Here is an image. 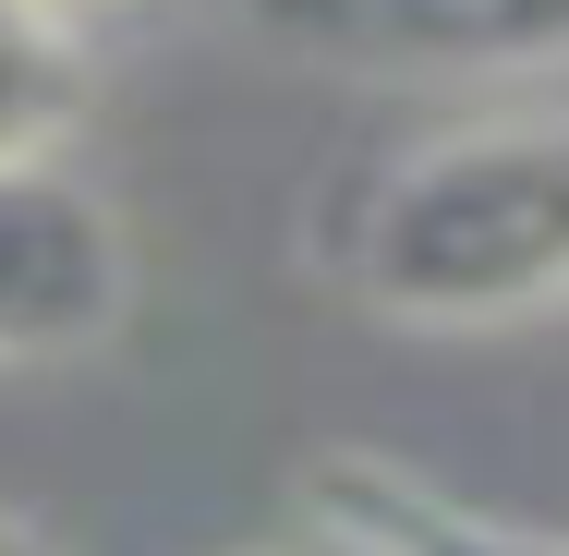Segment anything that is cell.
Listing matches in <instances>:
<instances>
[{"label": "cell", "mask_w": 569, "mask_h": 556, "mask_svg": "<svg viewBox=\"0 0 569 556\" xmlns=\"http://www.w3.org/2000/svg\"><path fill=\"white\" fill-rule=\"evenodd\" d=\"M363 315L388 327H533L569 303V110L449 121L400 145L340 242Z\"/></svg>", "instance_id": "6da1fadb"}, {"label": "cell", "mask_w": 569, "mask_h": 556, "mask_svg": "<svg viewBox=\"0 0 569 556\" xmlns=\"http://www.w3.org/2000/svg\"><path fill=\"white\" fill-rule=\"evenodd\" d=\"M242 24L363 85H546L569 73V0H242Z\"/></svg>", "instance_id": "7a4b0ae2"}, {"label": "cell", "mask_w": 569, "mask_h": 556, "mask_svg": "<svg viewBox=\"0 0 569 556\" xmlns=\"http://www.w3.org/2000/svg\"><path fill=\"white\" fill-rule=\"evenodd\" d=\"M133 315V230L61 158H0V363H86Z\"/></svg>", "instance_id": "3957f363"}, {"label": "cell", "mask_w": 569, "mask_h": 556, "mask_svg": "<svg viewBox=\"0 0 569 556\" xmlns=\"http://www.w3.org/2000/svg\"><path fill=\"white\" fill-rule=\"evenodd\" d=\"M303 496H316V520H328L351 556H569V533L497 520V508H472L449 484L376 459V447H316Z\"/></svg>", "instance_id": "277c9868"}, {"label": "cell", "mask_w": 569, "mask_h": 556, "mask_svg": "<svg viewBox=\"0 0 569 556\" xmlns=\"http://www.w3.org/2000/svg\"><path fill=\"white\" fill-rule=\"evenodd\" d=\"M86 110V24L49 0H0V158H61Z\"/></svg>", "instance_id": "5b68a950"}, {"label": "cell", "mask_w": 569, "mask_h": 556, "mask_svg": "<svg viewBox=\"0 0 569 556\" xmlns=\"http://www.w3.org/2000/svg\"><path fill=\"white\" fill-rule=\"evenodd\" d=\"M0 556H49V533H37V520H12V508H0Z\"/></svg>", "instance_id": "8992f818"}, {"label": "cell", "mask_w": 569, "mask_h": 556, "mask_svg": "<svg viewBox=\"0 0 569 556\" xmlns=\"http://www.w3.org/2000/svg\"><path fill=\"white\" fill-rule=\"evenodd\" d=\"M49 12H61V24H98V12H121V0H49Z\"/></svg>", "instance_id": "52a82bcc"}]
</instances>
